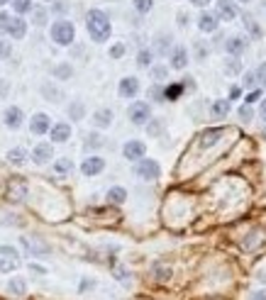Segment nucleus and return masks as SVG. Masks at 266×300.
<instances>
[{
	"instance_id": "20e7f679",
	"label": "nucleus",
	"mask_w": 266,
	"mask_h": 300,
	"mask_svg": "<svg viewBox=\"0 0 266 300\" xmlns=\"http://www.w3.org/2000/svg\"><path fill=\"white\" fill-rule=\"evenodd\" d=\"M127 115H129V120H132V124H147L149 120H152V108L147 105V103H132L129 105V110H127Z\"/></svg>"
},
{
	"instance_id": "79ce46f5",
	"label": "nucleus",
	"mask_w": 266,
	"mask_h": 300,
	"mask_svg": "<svg viewBox=\"0 0 266 300\" xmlns=\"http://www.w3.org/2000/svg\"><path fill=\"white\" fill-rule=\"evenodd\" d=\"M154 276L159 281H168L171 278V269L168 266H154Z\"/></svg>"
},
{
	"instance_id": "de8ad7c7",
	"label": "nucleus",
	"mask_w": 266,
	"mask_h": 300,
	"mask_svg": "<svg viewBox=\"0 0 266 300\" xmlns=\"http://www.w3.org/2000/svg\"><path fill=\"white\" fill-rule=\"evenodd\" d=\"M8 25H10V15L5 13V10H0V34L8 32Z\"/></svg>"
},
{
	"instance_id": "f03ea898",
	"label": "nucleus",
	"mask_w": 266,
	"mask_h": 300,
	"mask_svg": "<svg viewBox=\"0 0 266 300\" xmlns=\"http://www.w3.org/2000/svg\"><path fill=\"white\" fill-rule=\"evenodd\" d=\"M49 34H52V41H54V44H59V47H71L73 39H76V27H73V22L61 17V20H56L54 25H52Z\"/></svg>"
},
{
	"instance_id": "4468645a",
	"label": "nucleus",
	"mask_w": 266,
	"mask_h": 300,
	"mask_svg": "<svg viewBox=\"0 0 266 300\" xmlns=\"http://www.w3.org/2000/svg\"><path fill=\"white\" fill-rule=\"evenodd\" d=\"M244 49H247V37H242V34H232L225 41V52L230 56H239Z\"/></svg>"
},
{
	"instance_id": "58836bf2",
	"label": "nucleus",
	"mask_w": 266,
	"mask_h": 300,
	"mask_svg": "<svg viewBox=\"0 0 266 300\" xmlns=\"http://www.w3.org/2000/svg\"><path fill=\"white\" fill-rule=\"evenodd\" d=\"M149 98H152L154 103H164V88H161V85H152V88H149Z\"/></svg>"
},
{
	"instance_id": "72a5a7b5",
	"label": "nucleus",
	"mask_w": 266,
	"mask_h": 300,
	"mask_svg": "<svg viewBox=\"0 0 266 300\" xmlns=\"http://www.w3.org/2000/svg\"><path fill=\"white\" fill-rule=\"evenodd\" d=\"M32 22H34L37 27L47 25V10H44V8H32Z\"/></svg>"
},
{
	"instance_id": "864d4df0",
	"label": "nucleus",
	"mask_w": 266,
	"mask_h": 300,
	"mask_svg": "<svg viewBox=\"0 0 266 300\" xmlns=\"http://www.w3.org/2000/svg\"><path fill=\"white\" fill-rule=\"evenodd\" d=\"M259 98H261V91H252L249 96L244 98V103H247V105H254V103H256Z\"/></svg>"
},
{
	"instance_id": "c756f323",
	"label": "nucleus",
	"mask_w": 266,
	"mask_h": 300,
	"mask_svg": "<svg viewBox=\"0 0 266 300\" xmlns=\"http://www.w3.org/2000/svg\"><path fill=\"white\" fill-rule=\"evenodd\" d=\"M152 59H154V54H152L149 49H140V54H137V66H140V68H149V66H152Z\"/></svg>"
},
{
	"instance_id": "9b49d317",
	"label": "nucleus",
	"mask_w": 266,
	"mask_h": 300,
	"mask_svg": "<svg viewBox=\"0 0 266 300\" xmlns=\"http://www.w3.org/2000/svg\"><path fill=\"white\" fill-rule=\"evenodd\" d=\"M25 198H27V183L20 181V178H13L10 186H8V200H13V203H22Z\"/></svg>"
},
{
	"instance_id": "6e6552de",
	"label": "nucleus",
	"mask_w": 266,
	"mask_h": 300,
	"mask_svg": "<svg viewBox=\"0 0 266 300\" xmlns=\"http://www.w3.org/2000/svg\"><path fill=\"white\" fill-rule=\"evenodd\" d=\"M52 159H54V147H52L49 142H42V144H37V147L32 149V161H34V164L44 166V164H49Z\"/></svg>"
},
{
	"instance_id": "49530a36",
	"label": "nucleus",
	"mask_w": 266,
	"mask_h": 300,
	"mask_svg": "<svg viewBox=\"0 0 266 300\" xmlns=\"http://www.w3.org/2000/svg\"><path fill=\"white\" fill-rule=\"evenodd\" d=\"M10 54H13V44L0 39V59H10Z\"/></svg>"
},
{
	"instance_id": "c9c22d12",
	"label": "nucleus",
	"mask_w": 266,
	"mask_h": 300,
	"mask_svg": "<svg viewBox=\"0 0 266 300\" xmlns=\"http://www.w3.org/2000/svg\"><path fill=\"white\" fill-rule=\"evenodd\" d=\"M152 8H154V0H135V10L140 15L152 13Z\"/></svg>"
},
{
	"instance_id": "603ef678",
	"label": "nucleus",
	"mask_w": 266,
	"mask_h": 300,
	"mask_svg": "<svg viewBox=\"0 0 266 300\" xmlns=\"http://www.w3.org/2000/svg\"><path fill=\"white\" fill-rule=\"evenodd\" d=\"M54 13H59V15L69 13V5H66V0H59V3H54Z\"/></svg>"
},
{
	"instance_id": "0eeeda50",
	"label": "nucleus",
	"mask_w": 266,
	"mask_h": 300,
	"mask_svg": "<svg viewBox=\"0 0 266 300\" xmlns=\"http://www.w3.org/2000/svg\"><path fill=\"white\" fill-rule=\"evenodd\" d=\"M215 17L223 20V22H232L237 17V8L232 0H217L215 3Z\"/></svg>"
},
{
	"instance_id": "338daca9",
	"label": "nucleus",
	"mask_w": 266,
	"mask_h": 300,
	"mask_svg": "<svg viewBox=\"0 0 266 300\" xmlns=\"http://www.w3.org/2000/svg\"><path fill=\"white\" fill-rule=\"evenodd\" d=\"M5 3H8V0H0V5H5Z\"/></svg>"
},
{
	"instance_id": "dca6fc26",
	"label": "nucleus",
	"mask_w": 266,
	"mask_h": 300,
	"mask_svg": "<svg viewBox=\"0 0 266 300\" xmlns=\"http://www.w3.org/2000/svg\"><path fill=\"white\" fill-rule=\"evenodd\" d=\"M49 135H52V142H56V144H64V142H69V137H71V124L69 122L52 124Z\"/></svg>"
},
{
	"instance_id": "393cba45",
	"label": "nucleus",
	"mask_w": 266,
	"mask_h": 300,
	"mask_svg": "<svg viewBox=\"0 0 266 300\" xmlns=\"http://www.w3.org/2000/svg\"><path fill=\"white\" fill-rule=\"evenodd\" d=\"M212 115L220 117V120L227 117V115H230V100H215V103H212Z\"/></svg>"
},
{
	"instance_id": "6e6d98bb",
	"label": "nucleus",
	"mask_w": 266,
	"mask_h": 300,
	"mask_svg": "<svg viewBox=\"0 0 266 300\" xmlns=\"http://www.w3.org/2000/svg\"><path fill=\"white\" fill-rule=\"evenodd\" d=\"M149 135H159V132H161V122H152V120H149Z\"/></svg>"
},
{
	"instance_id": "e433bc0d",
	"label": "nucleus",
	"mask_w": 266,
	"mask_h": 300,
	"mask_svg": "<svg viewBox=\"0 0 266 300\" xmlns=\"http://www.w3.org/2000/svg\"><path fill=\"white\" fill-rule=\"evenodd\" d=\"M242 71V64H239L237 59L232 56V59H227V64H225V73H230V76H235V73H239Z\"/></svg>"
},
{
	"instance_id": "4be33fe9",
	"label": "nucleus",
	"mask_w": 266,
	"mask_h": 300,
	"mask_svg": "<svg viewBox=\"0 0 266 300\" xmlns=\"http://www.w3.org/2000/svg\"><path fill=\"white\" fill-rule=\"evenodd\" d=\"M27 159H29V154H27V149H22V147H15V149L8 151V161L13 166H25Z\"/></svg>"
},
{
	"instance_id": "09e8293b",
	"label": "nucleus",
	"mask_w": 266,
	"mask_h": 300,
	"mask_svg": "<svg viewBox=\"0 0 266 300\" xmlns=\"http://www.w3.org/2000/svg\"><path fill=\"white\" fill-rule=\"evenodd\" d=\"M254 73H256V83H261V85H266V61H264V64H261L259 68H256Z\"/></svg>"
},
{
	"instance_id": "f3484780",
	"label": "nucleus",
	"mask_w": 266,
	"mask_h": 300,
	"mask_svg": "<svg viewBox=\"0 0 266 300\" xmlns=\"http://www.w3.org/2000/svg\"><path fill=\"white\" fill-rule=\"evenodd\" d=\"M186 66H188V52H186V47H173L171 49V68L183 71Z\"/></svg>"
},
{
	"instance_id": "774afa93",
	"label": "nucleus",
	"mask_w": 266,
	"mask_h": 300,
	"mask_svg": "<svg viewBox=\"0 0 266 300\" xmlns=\"http://www.w3.org/2000/svg\"><path fill=\"white\" fill-rule=\"evenodd\" d=\"M8 3H13V0H8Z\"/></svg>"
},
{
	"instance_id": "7c9ffc66",
	"label": "nucleus",
	"mask_w": 266,
	"mask_h": 300,
	"mask_svg": "<svg viewBox=\"0 0 266 300\" xmlns=\"http://www.w3.org/2000/svg\"><path fill=\"white\" fill-rule=\"evenodd\" d=\"M54 76L61 78V81H69L71 76H73V68H71V64H59V66L54 68Z\"/></svg>"
},
{
	"instance_id": "bb28decb",
	"label": "nucleus",
	"mask_w": 266,
	"mask_h": 300,
	"mask_svg": "<svg viewBox=\"0 0 266 300\" xmlns=\"http://www.w3.org/2000/svg\"><path fill=\"white\" fill-rule=\"evenodd\" d=\"M183 93V85L181 83H171V85H166L164 88V100H179Z\"/></svg>"
},
{
	"instance_id": "c85d7f7f",
	"label": "nucleus",
	"mask_w": 266,
	"mask_h": 300,
	"mask_svg": "<svg viewBox=\"0 0 266 300\" xmlns=\"http://www.w3.org/2000/svg\"><path fill=\"white\" fill-rule=\"evenodd\" d=\"M13 8L17 15H27V13H32L34 3H32V0H13Z\"/></svg>"
},
{
	"instance_id": "39448f33",
	"label": "nucleus",
	"mask_w": 266,
	"mask_h": 300,
	"mask_svg": "<svg viewBox=\"0 0 266 300\" xmlns=\"http://www.w3.org/2000/svg\"><path fill=\"white\" fill-rule=\"evenodd\" d=\"M20 244L25 246L32 256H44V254H49V251H52L49 244L44 242L42 237H20Z\"/></svg>"
},
{
	"instance_id": "5701e85b",
	"label": "nucleus",
	"mask_w": 266,
	"mask_h": 300,
	"mask_svg": "<svg viewBox=\"0 0 266 300\" xmlns=\"http://www.w3.org/2000/svg\"><path fill=\"white\" fill-rule=\"evenodd\" d=\"M108 200H110L112 205H122L127 200V191L122 186H112L110 191H108Z\"/></svg>"
},
{
	"instance_id": "4c0bfd02",
	"label": "nucleus",
	"mask_w": 266,
	"mask_h": 300,
	"mask_svg": "<svg viewBox=\"0 0 266 300\" xmlns=\"http://www.w3.org/2000/svg\"><path fill=\"white\" fill-rule=\"evenodd\" d=\"M0 256H3V259H17L20 254H17V249H15V246L3 244V246H0Z\"/></svg>"
},
{
	"instance_id": "c03bdc74",
	"label": "nucleus",
	"mask_w": 266,
	"mask_h": 300,
	"mask_svg": "<svg viewBox=\"0 0 266 300\" xmlns=\"http://www.w3.org/2000/svg\"><path fill=\"white\" fill-rule=\"evenodd\" d=\"M125 52H127V47L120 41V44H112L110 47V56L112 59H120V56H125Z\"/></svg>"
},
{
	"instance_id": "a211bd4d",
	"label": "nucleus",
	"mask_w": 266,
	"mask_h": 300,
	"mask_svg": "<svg viewBox=\"0 0 266 300\" xmlns=\"http://www.w3.org/2000/svg\"><path fill=\"white\" fill-rule=\"evenodd\" d=\"M217 25H220V20H217L212 13H200V17H198V29H200V32H205V34L215 32Z\"/></svg>"
},
{
	"instance_id": "f704fd0d",
	"label": "nucleus",
	"mask_w": 266,
	"mask_h": 300,
	"mask_svg": "<svg viewBox=\"0 0 266 300\" xmlns=\"http://www.w3.org/2000/svg\"><path fill=\"white\" fill-rule=\"evenodd\" d=\"M83 103H71L69 105V115H71V120H83Z\"/></svg>"
},
{
	"instance_id": "e2e57ef3",
	"label": "nucleus",
	"mask_w": 266,
	"mask_h": 300,
	"mask_svg": "<svg viewBox=\"0 0 266 300\" xmlns=\"http://www.w3.org/2000/svg\"><path fill=\"white\" fill-rule=\"evenodd\" d=\"M239 93H242V91H239V88H232V93H230V98H232V100H235V98H239Z\"/></svg>"
},
{
	"instance_id": "a18cd8bd",
	"label": "nucleus",
	"mask_w": 266,
	"mask_h": 300,
	"mask_svg": "<svg viewBox=\"0 0 266 300\" xmlns=\"http://www.w3.org/2000/svg\"><path fill=\"white\" fill-rule=\"evenodd\" d=\"M242 85H244V88H256V73H254V71H247Z\"/></svg>"
},
{
	"instance_id": "f257e3e1",
	"label": "nucleus",
	"mask_w": 266,
	"mask_h": 300,
	"mask_svg": "<svg viewBox=\"0 0 266 300\" xmlns=\"http://www.w3.org/2000/svg\"><path fill=\"white\" fill-rule=\"evenodd\" d=\"M85 29H88V34H91L93 41H98V44L108 41L112 34V25H110L108 13H103V10H88V15H85Z\"/></svg>"
},
{
	"instance_id": "aec40b11",
	"label": "nucleus",
	"mask_w": 266,
	"mask_h": 300,
	"mask_svg": "<svg viewBox=\"0 0 266 300\" xmlns=\"http://www.w3.org/2000/svg\"><path fill=\"white\" fill-rule=\"evenodd\" d=\"M93 124L100 127V130H105V127H110L112 124V110L110 108H100L93 112Z\"/></svg>"
},
{
	"instance_id": "7ed1b4c3",
	"label": "nucleus",
	"mask_w": 266,
	"mask_h": 300,
	"mask_svg": "<svg viewBox=\"0 0 266 300\" xmlns=\"http://www.w3.org/2000/svg\"><path fill=\"white\" fill-rule=\"evenodd\" d=\"M135 174L142 178V181H156L159 174H161V168L156 164L154 159H140L137 166H135Z\"/></svg>"
},
{
	"instance_id": "8fccbe9b",
	"label": "nucleus",
	"mask_w": 266,
	"mask_h": 300,
	"mask_svg": "<svg viewBox=\"0 0 266 300\" xmlns=\"http://www.w3.org/2000/svg\"><path fill=\"white\" fill-rule=\"evenodd\" d=\"M196 54H198V61H203V59L208 56V47H203V41L196 44Z\"/></svg>"
},
{
	"instance_id": "ea45409f",
	"label": "nucleus",
	"mask_w": 266,
	"mask_h": 300,
	"mask_svg": "<svg viewBox=\"0 0 266 300\" xmlns=\"http://www.w3.org/2000/svg\"><path fill=\"white\" fill-rule=\"evenodd\" d=\"M166 76H168L166 66H154L152 68V78H154V81H166Z\"/></svg>"
},
{
	"instance_id": "f8f14e48",
	"label": "nucleus",
	"mask_w": 266,
	"mask_h": 300,
	"mask_svg": "<svg viewBox=\"0 0 266 300\" xmlns=\"http://www.w3.org/2000/svg\"><path fill=\"white\" fill-rule=\"evenodd\" d=\"M22 120H25V112L20 108H15V105H10V108L5 110V115H3V122H5V127H10V130H20Z\"/></svg>"
},
{
	"instance_id": "37998d69",
	"label": "nucleus",
	"mask_w": 266,
	"mask_h": 300,
	"mask_svg": "<svg viewBox=\"0 0 266 300\" xmlns=\"http://www.w3.org/2000/svg\"><path fill=\"white\" fill-rule=\"evenodd\" d=\"M17 269V259H0V271L10 273Z\"/></svg>"
},
{
	"instance_id": "cd10ccee",
	"label": "nucleus",
	"mask_w": 266,
	"mask_h": 300,
	"mask_svg": "<svg viewBox=\"0 0 266 300\" xmlns=\"http://www.w3.org/2000/svg\"><path fill=\"white\" fill-rule=\"evenodd\" d=\"M54 171H56V174H61V176H66V174H71V171H73V161L64 156V159H59V161L54 164Z\"/></svg>"
},
{
	"instance_id": "6ab92c4d",
	"label": "nucleus",
	"mask_w": 266,
	"mask_h": 300,
	"mask_svg": "<svg viewBox=\"0 0 266 300\" xmlns=\"http://www.w3.org/2000/svg\"><path fill=\"white\" fill-rule=\"evenodd\" d=\"M8 34L13 39H22L27 34V22L22 17H10V25H8Z\"/></svg>"
},
{
	"instance_id": "b1692460",
	"label": "nucleus",
	"mask_w": 266,
	"mask_h": 300,
	"mask_svg": "<svg viewBox=\"0 0 266 300\" xmlns=\"http://www.w3.org/2000/svg\"><path fill=\"white\" fill-rule=\"evenodd\" d=\"M42 96L47 98V100H52V103H59V100H61V91L56 88L54 83H44V85H42Z\"/></svg>"
},
{
	"instance_id": "680f3d73",
	"label": "nucleus",
	"mask_w": 266,
	"mask_h": 300,
	"mask_svg": "<svg viewBox=\"0 0 266 300\" xmlns=\"http://www.w3.org/2000/svg\"><path fill=\"white\" fill-rule=\"evenodd\" d=\"M29 269H32V271H34V273H47V271H44V269H42V266H37V264H32Z\"/></svg>"
},
{
	"instance_id": "13d9d810",
	"label": "nucleus",
	"mask_w": 266,
	"mask_h": 300,
	"mask_svg": "<svg viewBox=\"0 0 266 300\" xmlns=\"http://www.w3.org/2000/svg\"><path fill=\"white\" fill-rule=\"evenodd\" d=\"M8 91H10V83L3 81V83H0V96H8Z\"/></svg>"
},
{
	"instance_id": "69168bd1",
	"label": "nucleus",
	"mask_w": 266,
	"mask_h": 300,
	"mask_svg": "<svg viewBox=\"0 0 266 300\" xmlns=\"http://www.w3.org/2000/svg\"><path fill=\"white\" fill-rule=\"evenodd\" d=\"M239 3H244V5H247V3H252V0H239Z\"/></svg>"
},
{
	"instance_id": "423d86ee",
	"label": "nucleus",
	"mask_w": 266,
	"mask_h": 300,
	"mask_svg": "<svg viewBox=\"0 0 266 300\" xmlns=\"http://www.w3.org/2000/svg\"><path fill=\"white\" fill-rule=\"evenodd\" d=\"M122 154H125L127 161H140V159H144V154H147V144L140 142V139H129L125 147H122Z\"/></svg>"
},
{
	"instance_id": "5fc2aeb1",
	"label": "nucleus",
	"mask_w": 266,
	"mask_h": 300,
	"mask_svg": "<svg viewBox=\"0 0 266 300\" xmlns=\"http://www.w3.org/2000/svg\"><path fill=\"white\" fill-rule=\"evenodd\" d=\"M115 276H117V281H122V283H127V281H129V276H127V271H125V269H120V266L115 269Z\"/></svg>"
},
{
	"instance_id": "2f4dec72",
	"label": "nucleus",
	"mask_w": 266,
	"mask_h": 300,
	"mask_svg": "<svg viewBox=\"0 0 266 300\" xmlns=\"http://www.w3.org/2000/svg\"><path fill=\"white\" fill-rule=\"evenodd\" d=\"M8 290H10L13 295H25L27 286H25V281H22V278H13V281L8 283Z\"/></svg>"
},
{
	"instance_id": "412c9836",
	"label": "nucleus",
	"mask_w": 266,
	"mask_h": 300,
	"mask_svg": "<svg viewBox=\"0 0 266 300\" xmlns=\"http://www.w3.org/2000/svg\"><path fill=\"white\" fill-rule=\"evenodd\" d=\"M220 137H223V130H220V127H217V130H205V132L200 135V139H198V144H200L203 149H208V147L220 142Z\"/></svg>"
},
{
	"instance_id": "0e129e2a",
	"label": "nucleus",
	"mask_w": 266,
	"mask_h": 300,
	"mask_svg": "<svg viewBox=\"0 0 266 300\" xmlns=\"http://www.w3.org/2000/svg\"><path fill=\"white\" fill-rule=\"evenodd\" d=\"M261 117L266 120V98H264V103H261Z\"/></svg>"
},
{
	"instance_id": "3c124183",
	"label": "nucleus",
	"mask_w": 266,
	"mask_h": 300,
	"mask_svg": "<svg viewBox=\"0 0 266 300\" xmlns=\"http://www.w3.org/2000/svg\"><path fill=\"white\" fill-rule=\"evenodd\" d=\"M176 20H179V27H188V22H191V17H188V13H179L176 15Z\"/></svg>"
},
{
	"instance_id": "473e14b6",
	"label": "nucleus",
	"mask_w": 266,
	"mask_h": 300,
	"mask_svg": "<svg viewBox=\"0 0 266 300\" xmlns=\"http://www.w3.org/2000/svg\"><path fill=\"white\" fill-rule=\"evenodd\" d=\"M100 147H103V137H100V135H96V132H93V135L85 137L83 149H100Z\"/></svg>"
},
{
	"instance_id": "2eb2a0df",
	"label": "nucleus",
	"mask_w": 266,
	"mask_h": 300,
	"mask_svg": "<svg viewBox=\"0 0 266 300\" xmlns=\"http://www.w3.org/2000/svg\"><path fill=\"white\" fill-rule=\"evenodd\" d=\"M171 49H173V37H171L168 32H161V34H156V39H154V52H152V54L166 56Z\"/></svg>"
},
{
	"instance_id": "bf43d9fd",
	"label": "nucleus",
	"mask_w": 266,
	"mask_h": 300,
	"mask_svg": "<svg viewBox=\"0 0 266 300\" xmlns=\"http://www.w3.org/2000/svg\"><path fill=\"white\" fill-rule=\"evenodd\" d=\"M252 300H266V290H259V293H254Z\"/></svg>"
},
{
	"instance_id": "4d7b16f0",
	"label": "nucleus",
	"mask_w": 266,
	"mask_h": 300,
	"mask_svg": "<svg viewBox=\"0 0 266 300\" xmlns=\"http://www.w3.org/2000/svg\"><path fill=\"white\" fill-rule=\"evenodd\" d=\"M181 85H183V91H186V88H188V91H193V88H196V83H193V78H191V76H186Z\"/></svg>"
},
{
	"instance_id": "1a4fd4ad",
	"label": "nucleus",
	"mask_w": 266,
	"mask_h": 300,
	"mask_svg": "<svg viewBox=\"0 0 266 300\" xmlns=\"http://www.w3.org/2000/svg\"><path fill=\"white\" fill-rule=\"evenodd\" d=\"M117 93H120V98H127V100L137 98V93H140V78H135V76L122 78L120 85H117Z\"/></svg>"
},
{
	"instance_id": "9d476101",
	"label": "nucleus",
	"mask_w": 266,
	"mask_h": 300,
	"mask_svg": "<svg viewBox=\"0 0 266 300\" xmlns=\"http://www.w3.org/2000/svg\"><path fill=\"white\" fill-rule=\"evenodd\" d=\"M29 130H32V135H47V132L52 130V120H49V115H47V112H37V115H32V120H29Z\"/></svg>"
},
{
	"instance_id": "a19ab883",
	"label": "nucleus",
	"mask_w": 266,
	"mask_h": 300,
	"mask_svg": "<svg viewBox=\"0 0 266 300\" xmlns=\"http://www.w3.org/2000/svg\"><path fill=\"white\" fill-rule=\"evenodd\" d=\"M237 115L242 117V120H244V122H249V120L254 117V110H252V105H247V103H244V105H242V108L237 110Z\"/></svg>"
},
{
	"instance_id": "052dcab7",
	"label": "nucleus",
	"mask_w": 266,
	"mask_h": 300,
	"mask_svg": "<svg viewBox=\"0 0 266 300\" xmlns=\"http://www.w3.org/2000/svg\"><path fill=\"white\" fill-rule=\"evenodd\" d=\"M191 3H193V5H196V8H205V5H208V3H210V0H191Z\"/></svg>"
},
{
	"instance_id": "a878e982",
	"label": "nucleus",
	"mask_w": 266,
	"mask_h": 300,
	"mask_svg": "<svg viewBox=\"0 0 266 300\" xmlns=\"http://www.w3.org/2000/svg\"><path fill=\"white\" fill-rule=\"evenodd\" d=\"M242 20H244V27L249 29V34H252V37H256V39H259V37H261V27H259V25H256V20H254L252 15H242Z\"/></svg>"
},
{
	"instance_id": "ddd939ff",
	"label": "nucleus",
	"mask_w": 266,
	"mask_h": 300,
	"mask_svg": "<svg viewBox=\"0 0 266 300\" xmlns=\"http://www.w3.org/2000/svg\"><path fill=\"white\" fill-rule=\"evenodd\" d=\"M103 168H105V159H100V156H88V159H83V164H81V174H83V176H98Z\"/></svg>"
}]
</instances>
